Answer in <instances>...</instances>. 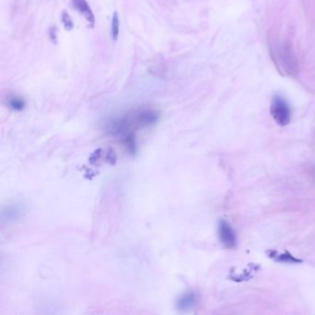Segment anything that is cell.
<instances>
[{"mask_svg": "<svg viewBox=\"0 0 315 315\" xmlns=\"http://www.w3.org/2000/svg\"><path fill=\"white\" fill-rule=\"evenodd\" d=\"M275 60L277 62L280 69L284 70L285 73L293 76L298 72V65L296 61L295 57L293 52L291 51V47L286 44H282L276 47L274 50Z\"/></svg>", "mask_w": 315, "mask_h": 315, "instance_id": "1", "label": "cell"}, {"mask_svg": "<svg viewBox=\"0 0 315 315\" xmlns=\"http://www.w3.org/2000/svg\"><path fill=\"white\" fill-rule=\"evenodd\" d=\"M270 113L279 126H286L291 120V110L286 100L281 96H275L272 100Z\"/></svg>", "mask_w": 315, "mask_h": 315, "instance_id": "2", "label": "cell"}, {"mask_svg": "<svg viewBox=\"0 0 315 315\" xmlns=\"http://www.w3.org/2000/svg\"><path fill=\"white\" fill-rule=\"evenodd\" d=\"M219 239L222 244L227 249H234L237 246V236L231 225L227 221L221 220L218 226Z\"/></svg>", "mask_w": 315, "mask_h": 315, "instance_id": "3", "label": "cell"}, {"mask_svg": "<svg viewBox=\"0 0 315 315\" xmlns=\"http://www.w3.org/2000/svg\"><path fill=\"white\" fill-rule=\"evenodd\" d=\"M133 119L140 126L148 127L158 122L159 114L152 109H140L133 114Z\"/></svg>", "mask_w": 315, "mask_h": 315, "instance_id": "4", "label": "cell"}, {"mask_svg": "<svg viewBox=\"0 0 315 315\" xmlns=\"http://www.w3.org/2000/svg\"><path fill=\"white\" fill-rule=\"evenodd\" d=\"M71 4L74 9L79 11L81 14L84 15V18L88 21L89 24L94 27L95 23L94 12L91 10V7L88 5L86 0H71Z\"/></svg>", "mask_w": 315, "mask_h": 315, "instance_id": "5", "label": "cell"}, {"mask_svg": "<svg viewBox=\"0 0 315 315\" xmlns=\"http://www.w3.org/2000/svg\"><path fill=\"white\" fill-rule=\"evenodd\" d=\"M24 211V207L21 206L19 203L9 205L2 211V215H1L2 220H6L8 222L18 220L19 218L22 217Z\"/></svg>", "mask_w": 315, "mask_h": 315, "instance_id": "6", "label": "cell"}, {"mask_svg": "<svg viewBox=\"0 0 315 315\" xmlns=\"http://www.w3.org/2000/svg\"><path fill=\"white\" fill-rule=\"evenodd\" d=\"M197 303V295L194 292H187L178 298L177 307L178 310L186 311L191 310Z\"/></svg>", "mask_w": 315, "mask_h": 315, "instance_id": "7", "label": "cell"}, {"mask_svg": "<svg viewBox=\"0 0 315 315\" xmlns=\"http://www.w3.org/2000/svg\"><path fill=\"white\" fill-rule=\"evenodd\" d=\"M269 257L272 258L274 261H278V262H283V264H300L301 262L300 259H297L293 255H291L290 252H277L276 251H269Z\"/></svg>", "mask_w": 315, "mask_h": 315, "instance_id": "8", "label": "cell"}, {"mask_svg": "<svg viewBox=\"0 0 315 315\" xmlns=\"http://www.w3.org/2000/svg\"><path fill=\"white\" fill-rule=\"evenodd\" d=\"M119 28H120V20H119L118 12H114L112 23H111V35L114 40L118 39V35H119Z\"/></svg>", "mask_w": 315, "mask_h": 315, "instance_id": "9", "label": "cell"}, {"mask_svg": "<svg viewBox=\"0 0 315 315\" xmlns=\"http://www.w3.org/2000/svg\"><path fill=\"white\" fill-rule=\"evenodd\" d=\"M9 106L15 111H21L25 108V101L20 97L14 96L9 100Z\"/></svg>", "mask_w": 315, "mask_h": 315, "instance_id": "10", "label": "cell"}, {"mask_svg": "<svg viewBox=\"0 0 315 315\" xmlns=\"http://www.w3.org/2000/svg\"><path fill=\"white\" fill-rule=\"evenodd\" d=\"M62 22L64 24L65 29L70 31L73 28V21L67 11L62 12Z\"/></svg>", "mask_w": 315, "mask_h": 315, "instance_id": "11", "label": "cell"}]
</instances>
